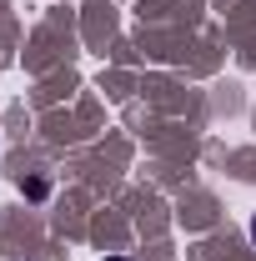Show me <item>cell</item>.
Returning <instances> with one entry per match:
<instances>
[{
  "instance_id": "obj_1",
  "label": "cell",
  "mask_w": 256,
  "mask_h": 261,
  "mask_svg": "<svg viewBox=\"0 0 256 261\" xmlns=\"http://www.w3.org/2000/svg\"><path fill=\"white\" fill-rule=\"evenodd\" d=\"M251 246H256V216H251Z\"/></svg>"
},
{
  "instance_id": "obj_2",
  "label": "cell",
  "mask_w": 256,
  "mask_h": 261,
  "mask_svg": "<svg viewBox=\"0 0 256 261\" xmlns=\"http://www.w3.org/2000/svg\"><path fill=\"white\" fill-rule=\"evenodd\" d=\"M106 261H126V256H106Z\"/></svg>"
}]
</instances>
